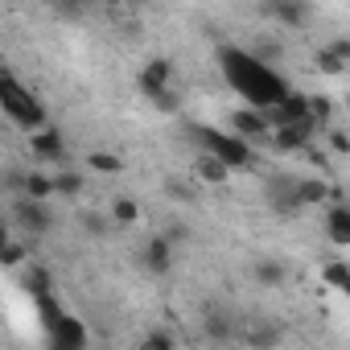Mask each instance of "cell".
Listing matches in <instances>:
<instances>
[{"label": "cell", "instance_id": "cell-4", "mask_svg": "<svg viewBox=\"0 0 350 350\" xmlns=\"http://www.w3.org/2000/svg\"><path fill=\"white\" fill-rule=\"evenodd\" d=\"M297 186H301V178H293V173H272V178L264 182L268 206H272L276 215H297V211H305L301 198H297Z\"/></svg>", "mask_w": 350, "mask_h": 350}, {"label": "cell", "instance_id": "cell-30", "mask_svg": "<svg viewBox=\"0 0 350 350\" xmlns=\"http://www.w3.org/2000/svg\"><path fill=\"white\" fill-rule=\"evenodd\" d=\"M148 103H152L157 111H178V107H182V99H178V95H173V91H161V95H152Z\"/></svg>", "mask_w": 350, "mask_h": 350}, {"label": "cell", "instance_id": "cell-27", "mask_svg": "<svg viewBox=\"0 0 350 350\" xmlns=\"http://www.w3.org/2000/svg\"><path fill=\"white\" fill-rule=\"evenodd\" d=\"M25 288H29L33 297H38V293H54V288H50V272H46L42 264H33L29 276H25Z\"/></svg>", "mask_w": 350, "mask_h": 350}, {"label": "cell", "instance_id": "cell-23", "mask_svg": "<svg viewBox=\"0 0 350 350\" xmlns=\"http://www.w3.org/2000/svg\"><path fill=\"white\" fill-rule=\"evenodd\" d=\"M54 186H58V194H62V198H79V194H83V173L62 169L58 178H54Z\"/></svg>", "mask_w": 350, "mask_h": 350}, {"label": "cell", "instance_id": "cell-20", "mask_svg": "<svg viewBox=\"0 0 350 350\" xmlns=\"http://www.w3.org/2000/svg\"><path fill=\"white\" fill-rule=\"evenodd\" d=\"M136 219H140V206H136V198H128V194H124V198H116V202H111V223H120V227H132Z\"/></svg>", "mask_w": 350, "mask_h": 350}, {"label": "cell", "instance_id": "cell-21", "mask_svg": "<svg viewBox=\"0 0 350 350\" xmlns=\"http://www.w3.org/2000/svg\"><path fill=\"white\" fill-rule=\"evenodd\" d=\"M87 165H91L95 173H107V178H116V173H124V161H120L116 152H99V148H95V152L87 157Z\"/></svg>", "mask_w": 350, "mask_h": 350}, {"label": "cell", "instance_id": "cell-9", "mask_svg": "<svg viewBox=\"0 0 350 350\" xmlns=\"http://www.w3.org/2000/svg\"><path fill=\"white\" fill-rule=\"evenodd\" d=\"M313 136H317V124H313V120H305V124H280V128L272 132V144H276L280 152H297V148H309Z\"/></svg>", "mask_w": 350, "mask_h": 350}, {"label": "cell", "instance_id": "cell-1", "mask_svg": "<svg viewBox=\"0 0 350 350\" xmlns=\"http://www.w3.org/2000/svg\"><path fill=\"white\" fill-rule=\"evenodd\" d=\"M219 62H223V75H227V83L247 99V107H256V111H276L293 91H288V83L272 70V66H264V62H256L247 50H239V46H227L223 54H219Z\"/></svg>", "mask_w": 350, "mask_h": 350}, {"label": "cell", "instance_id": "cell-32", "mask_svg": "<svg viewBox=\"0 0 350 350\" xmlns=\"http://www.w3.org/2000/svg\"><path fill=\"white\" fill-rule=\"evenodd\" d=\"M329 144H334L338 152H350V136H346V132H338V128H329Z\"/></svg>", "mask_w": 350, "mask_h": 350}, {"label": "cell", "instance_id": "cell-31", "mask_svg": "<svg viewBox=\"0 0 350 350\" xmlns=\"http://www.w3.org/2000/svg\"><path fill=\"white\" fill-rule=\"evenodd\" d=\"M83 227H87V235H103V231H107V219L91 211V215H83Z\"/></svg>", "mask_w": 350, "mask_h": 350}, {"label": "cell", "instance_id": "cell-29", "mask_svg": "<svg viewBox=\"0 0 350 350\" xmlns=\"http://www.w3.org/2000/svg\"><path fill=\"white\" fill-rule=\"evenodd\" d=\"M329 111H334V103H329L325 95H309V116L317 120V128H321V124L329 120Z\"/></svg>", "mask_w": 350, "mask_h": 350}, {"label": "cell", "instance_id": "cell-5", "mask_svg": "<svg viewBox=\"0 0 350 350\" xmlns=\"http://www.w3.org/2000/svg\"><path fill=\"white\" fill-rule=\"evenodd\" d=\"M231 132L239 136V140H272V120H268V111H256V107H239V111H231Z\"/></svg>", "mask_w": 350, "mask_h": 350}, {"label": "cell", "instance_id": "cell-10", "mask_svg": "<svg viewBox=\"0 0 350 350\" xmlns=\"http://www.w3.org/2000/svg\"><path fill=\"white\" fill-rule=\"evenodd\" d=\"M29 148H33V157L38 161H66V140H62V132L58 128H42V132H33L29 136Z\"/></svg>", "mask_w": 350, "mask_h": 350}, {"label": "cell", "instance_id": "cell-25", "mask_svg": "<svg viewBox=\"0 0 350 350\" xmlns=\"http://www.w3.org/2000/svg\"><path fill=\"white\" fill-rule=\"evenodd\" d=\"M313 62H317V70H321V75H342V70H346V62H342V58H338L329 46H321Z\"/></svg>", "mask_w": 350, "mask_h": 350}, {"label": "cell", "instance_id": "cell-33", "mask_svg": "<svg viewBox=\"0 0 350 350\" xmlns=\"http://www.w3.org/2000/svg\"><path fill=\"white\" fill-rule=\"evenodd\" d=\"M329 50H334V54H338V58H342V62L350 66V42H346V38H338V42H329Z\"/></svg>", "mask_w": 350, "mask_h": 350}, {"label": "cell", "instance_id": "cell-28", "mask_svg": "<svg viewBox=\"0 0 350 350\" xmlns=\"http://www.w3.org/2000/svg\"><path fill=\"white\" fill-rule=\"evenodd\" d=\"M25 260V247L17 243V239H5V247H0V264H5V268H17Z\"/></svg>", "mask_w": 350, "mask_h": 350}, {"label": "cell", "instance_id": "cell-14", "mask_svg": "<svg viewBox=\"0 0 350 350\" xmlns=\"http://www.w3.org/2000/svg\"><path fill=\"white\" fill-rule=\"evenodd\" d=\"M264 13H268V17H276L280 25L297 29V25H305V21H309V13H313V9H309V5H293V0H272Z\"/></svg>", "mask_w": 350, "mask_h": 350}, {"label": "cell", "instance_id": "cell-3", "mask_svg": "<svg viewBox=\"0 0 350 350\" xmlns=\"http://www.w3.org/2000/svg\"><path fill=\"white\" fill-rule=\"evenodd\" d=\"M194 132H198V140L206 144V152L219 157L227 169H247V165H252V144L239 140L235 132H219V128H211V124H202V128H194Z\"/></svg>", "mask_w": 350, "mask_h": 350}, {"label": "cell", "instance_id": "cell-11", "mask_svg": "<svg viewBox=\"0 0 350 350\" xmlns=\"http://www.w3.org/2000/svg\"><path fill=\"white\" fill-rule=\"evenodd\" d=\"M169 264H173V243H169V235H152V239L144 243V268H148L152 276H165Z\"/></svg>", "mask_w": 350, "mask_h": 350}, {"label": "cell", "instance_id": "cell-15", "mask_svg": "<svg viewBox=\"0 0 350 350\" xmlns=\"http://www.w3.org/2000/svg\"><path fill=\"white\" fill-rule=\"evenodd\" d=\"M194 178L198 182H206V186H223L227 178H231V169L219 161V157H211V152H202L198 161H194Z\"/></svg>", "mask_w": 350, "mask_h": 350}, {"label": "cell", "instance_id": "cell-13", "mask_svg": "<svg viewBox=\"0 0 350 350\" xmlns=\"http://www.w3.org/2000/svg\"><path fill=\"white\" fill-rule=\"evenodd\" d=\"M325 235H329V243H338V247H350V206H329V215H325Z\"/></svg>", "mask_w": 350, "mask_h": 350}, {"label": "cell", "instance_id": "cell-24", "mask_svg": "<svg viewBox=\"0 0 350 350\" xmlns=\"http://www.w3.org/2000/svg\"><path fill=\"white\" fill-rule=\"evenodd\" d=\"M247 54H252L256 62H264V66H272V70H276V62H280V42H256Z\"/></svg>", "mask_w": 350, "mask_h": 350}, {"label": "cell", "instance_id": "cell-7", "mask_svg": "<svg viewBox=\"0 0 350 350\" xmlns=\"http://www.w3.org/2000/svg\"><path fill=\"white\" fill-rule=\"evenodd\" d=\"M87 342H91V334H87V325H83L75 313H66V317L50 329V350H87Z\"/></svg>", "mask_w": 350, "mask_h": 350}, {"label": "cell", "instance_id": "cell-22", "mask_svg": "<svg viewBox=\"0 0 350 350\" xmlns=\"http://www.w3.org/2000/svg\"><path fill=\"white\" fill-rule=\"evenodd\" d=\"M321 280H325L329 288H346V280H350V264H342V260L321 264Z\"/></svg>", "mask_w": 350, "mask_h": 350}, {"label": "cell", "instance_id": "cell-12", "mask_svg": "<svg viewBox=\"0 0 350 350\" xmlns=\"http://www.w3.org/2000/svg\"><path fill=\"white\" fill-rule=\"evenodd\" d=\"M239 338H243L252 350H272V346L280 342V325H276V321H252V325L239 329Z\"/></svg>", "mask_w": 350, "mask_h": 350}, {"label": "cell", "instance_id": "cell-18", "mask_svg": "<svg viewBox=\"0 0 350 350\" xmlns=\"http://www.w3.org/2000/svg\"><path fill=\"white\" fill-rule=\"evenodd\" d=\"M58 194V186H54V178H46V173H25V190H21V198H33V202H46V198H54Z\"/></svg>", "mask_w": 350, "mask_h": 350}, {"label": "cell", "instance_id": "cell-8", "mask_svg": "<svg viewBox=\"0 0 350 350\" xmlns=\"http://www.w3.org/2000/svg\"><path fill=\"white\" fill-rule=\"evenodd\" d=\"M136 83H140V91H144L148 99L161 95V91H173V87H169V83H173V62H169V58H148Z\"/></svg>", "mask_w": 350, "mask_h": 350}, {"label": "cell", "instance_id": "cell-26", "mask_svg": "<svg viewBox=\"0 0 350 350\" xmlns=\"http://www.w3.org/2000/svg\"><path fill=\"white\" fill-rule=\"evenodd\" d=\"M136 350H178V342H173L165 329H152V334H144L140 338V346Z\"/></svg>", "mask_w": 350, "mask_h": 350}, {"label": "cell", "instance_id": "cell-16", "mask_svg": "<svg viewBox=\"0 0 350 350\" xmlns=\"http://www.w3.org/2000/svg\"><path fill=\"white\" fill-rule=\"evenodd\" d=\"M202 329H206V338H211V342H231V338L239 334V329H235V321H231L223 309H211V313H206V321H202Z\"/></svg>", "mask_w": 350, "mask_h": 350}, {"label": "cell", "instance_id": "cell-2", "mask_svg": "<svg viewBox=\"0 0 350 350\" xmlns=\"http://www.w3.org/2000/svg\"><path fill=\"white\" fill-rule=\"evenodd\" d=\"M0 107H5V116H9L17 128H25L29 136H33V132H42V128H50V124H46V107L38 103V95H33V91H25L9 70L0 75Z\"/></svg>", "mask_w": 350, "mask_h": 350}, {"label": "cell", "instance_id": "cell-17", "mask_svg": "<svg viewBox=\"0 0 350 350\" xmlns=\"http://www.w3.org/2000/svg\"><path fill=\"white\" fill-rule=\"evenodd\" d=\"M297 198H301V206H321L325 198H334V190H329V182H321V178H301Z\"/></svg>", "mask_w": 350, "mask_h": 350}, {"label": "cell", "instance_id": "cell-6", "mask_svg": "<svg viewBox=\"0 0 350 350\" xmlns=\"http://www.w3.org/2000/svg\"><path fill=\"white\" fill-rule=\"evenodd\" d=\"M13 219L21 223V231H33V235H46L54 227V215L46 202H33V198H17L13 202Z\"/></svg>", "mask_w": 350, "mask_h": 350}, {"label": "cell", "instance_id": "cell-19", "mask_svg": "<svg viewBox=\"0 0 350 350\" xmlns=\"http://www.w3.org/2000/svg\"><path fill=\"white\" fill-rule=\"evenodd\" d=\"M252 276H256L260 284H268V288H276V284H284V276H288V268H284L280 260H256V264H252Z\"/></svg>", "mask_w": 350, "mask_h": 350}, {"label": "cell", "instance_id": "cell-34", "mask_svg": "<svg viewBox=\"0 0 350 350\" xmlns=\"http://www.w3.org/2000/svg\"><path fill=\"white\" fill-rule=\"evenodd\" d=\"M342 293H346V297H350V280H346V288H342Z\"/></svg>", "mask_w": 350, "mask_h": 350}]
</instances>
